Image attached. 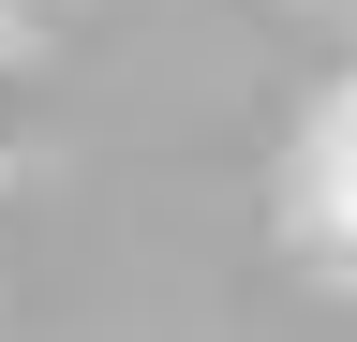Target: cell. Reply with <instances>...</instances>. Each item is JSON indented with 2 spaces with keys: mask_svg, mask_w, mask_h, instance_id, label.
Instances as JSON below:
<instances>
[{
  "mask_svg": "<svg viewBox=\"0 0 357 342\" xmlns=\"http://www.w3.org/2000/svg\"><path fill=\"white\" fill-rule=\"evenodd\" d=\"M283 224L328 253V268H357V75L298 119V149H283Z\"/></svg>",
  "mask_w": 357,
  "mask_h": 342,
  "instance_id": "1",
  "label": "cell"
}]
</instances>
